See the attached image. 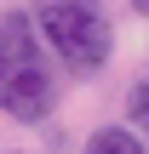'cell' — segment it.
<instances>
[{"instance_id":"5","label":"cell","mask_w":149,"mask_h":154,"mask_svg":"<svg viewBox=\"0 0 149 154\" xmlns=\"http://www.w3.org/2000/svg\"><path fill=\"white\" fill-rule=\"evenodd\" d=\"M132 6H138V11H144V17H149V0H132Z\"/></svg>"},{"instance_id":"3","label":"cell","mask_w":149,"mask_h":154,"mask_svg":"<svg viewBox=\"0 0 149 154\" xmlns=\"http://www.w3.org/2000/svg\"><path fill=\"white\" fill-rule=\"evenodd\" d=\"M80 154H144V143H138V131H126V126H103V131L86 137Z\"/></svg>"},{"instance_id":"2","label":"cell","mask_w":149,"mask_h":154,"mask_svg":"<svg viewBox=\"0 0 149 154\" xmlns=\"http://www.w3.org/2000/svg\"><path fill=\"white\" fill-rule=\"evenodd\" d=\"M52 103H57V74L46 69V57L34 51V57H23V63H11V69H0V109L11 114V120H46L52 114Z\"/></svg>"},{"instance_id":"1","label":"cell","mask_w":149,"mask_h":154,"mask_svg":"<svg viewBox=\"0 0 149 154\" xmlns=\"http://www.w3.org/2000/svg\"><path fill=\"white\" fill-rule=\"evenodd\" d=\"M34 34H46V46L57 51V63L69 74H98L109 63V23L92 0H46L34 11Z\"/></svg>"},{"instance_id":"4","label":"cell","mask_w":149,"mask_h":154,"mask_svg":"<svg viewBox=\"0 0 149 154\" xmlns=\"http://www.w3.org/2000/svg\"><path fill=\"white\" fill-rule=\"evenodd\" d=\"M126 114H132V126H138V131H149V74L132 86V97H126Z\"/></svg>"}]
</instances>
